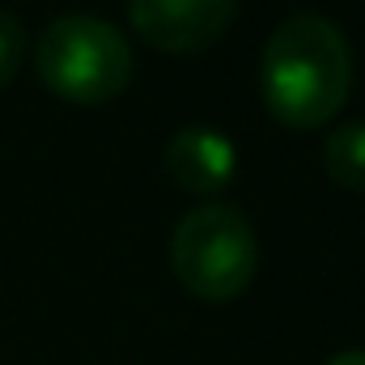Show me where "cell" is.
Listing matches in <instances>:
<instances>
[{"label": "cell", "instance_id": "2", "mask_svg": "<svg viewBox=\"0 0 365 365\" xmlns=\"http://www.w3.org/2000/svg\"><path fill=\"white\" fill-rule=\"evenodd\" d=\"M34 73L68 102H110L132 81V47L115 21L93 13H64L47 21L34 43Z\"/></svg>", "mask_w": 365, "mask_h": 365}, {"label": "cell", "instance_id": "1", "mask_svg": "<svg viewBox=\"0 0 365 365\" xmlns=\"http://www.w3.org/2000/svg\"><path fill=\"white\" fill-rule=\"evenodd\" d=\"M353 90V47L323 13H289L264 43L259 93L284 128L331 123Z\"/></svg>", "mask_w": 365, "mask_h": 365}, {"label": "cell", "instance_id": "8", "mask_svg": "<svg viewBox=\"0 0 365 365\" xmlns=\"http://www.w3.org/2000/svg\"><path fill=\"white\" fill-rule=\"evenodd\" d=\"M327 365H365V349H344V353L327 357Z\"/></svg>", "mask_w": 365, "mask_h": 365}, {"label": "cell", "instance_id": "5", "mask_svg": "<svg viewBox=\"0 0 365 365\" xmlns=\"http://www.w3.org/2000/svg\"><path fill=\"white\" fill-rule=\"evenodd\" d=\"M166 175L191 195H217L221 187H230L238 175V149L225 132L204 128V123H187L166 140Z\"/></svg>", "mask_w": 365, "mask_h": 365}, {"label": "cell", "instance_id": "3", "mask_svg": "<svg viewBox=\"0 0 365 365\" xmlns=\"http://www.w3.org/2000/svg\"><path fill=\"white\" fill-rule=\"evenodd\" d=\"M170 268L204 302L238 297L259 268V238L238 204H200L170 234Z\"/></svg>", "mask_w": 365, "mask_h": 365}, {"label": "cell", "instance_id": "6", "mask_svg": "<svg viewBox=\"0 0 365 365\" xmlns=\"http://www.w3.org/2000/svg\"><path fill=\"white\" fill-rule=\"evenodd\" d=\"M323 170L349 191H365V119H344L327 132Z\"/></svg>", "mask_w": 365, "mask_h": 365}, {"label": "cell", "instance_id": "4", "mask_svg": "<svg viewBox=\"0 0 365 365\" xmlns=\"http://www.w3.org/2000/svg\"><path fill=\"white\" fill-rule=\"evenodd\" d=\"M234 13L238 0H128L132 30L166 56L204 51L212 38L225 34Z\"/></svg>", "mask_w": 365, "mask_h": 365}, {"label": "cell", "instance_id": "7", "mask_svg": "<svg viewBox=\"0 0 365 365\" xmlns=\"http://www.w3.org/2000/svg\"><path fill=\"white\" fill-rule=\"evenodd\" d=\"M21 56H26V30H21V21L13 13L0 9V90L17 77Z\"/></svg>", "mask_w": 365, "mask_h": 365}]
</instances>
